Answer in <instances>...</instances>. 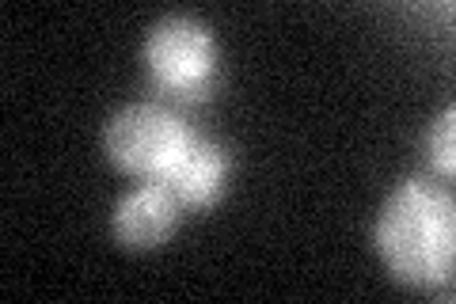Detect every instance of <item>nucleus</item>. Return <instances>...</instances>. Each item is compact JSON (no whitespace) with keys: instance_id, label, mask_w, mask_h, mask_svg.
Instances as JSON below:
<instances>
[{"instance_id":"6","label":"nucleus","mask_w":456,"mask_h":304,"mask_svg":"<svg viewBox=\"0 0 456 304\" xmlns=\"http://www.w3.org/2000/svg\"><path fill=\"white\" fill-rule=\"evenodd\" d=\"M430 152H434V164L445 171V176H452L456 168V156H452V107L441 114L437 126H434V137H430Z\"/></svg>"},{"instance_id":"1","label":"nucleus","mask_w":456,"mask_h":304,"mask_svg":"<svg viewBox=\"0 0 456 304\" xmlns=\"http://www.w3.org/2000/svg\"><path fill=\"white\" fill-rule=\"evenodd\" d=\"M452 198L430 183L411 179L384 201L377 248L384 263L411 285H441L452 274Z\"/></svg>"},{"instance_id":"3","label":"nucleus","mask_w":456,"mask_h":304,"mask_svg":"<svg viewBox=\"0 0 456 304\" xmlns=\"http://www.w3.org/2000/svg\"><path fill=\"white\" fill-rule=\"evenodd\" d=\"M145 57L152 77L179 95H194L213 77V38L202 23L187 16H171L156 23Z\"/></svg>"},{"instance_id":"2","label":"nucleus","mask_w":456,"mask_h":304,"mask_svg":"<svg viewBox=\"0 0 456 304\" xmlns=\"http://www.w3.org/2000/svg\"><path fill=\"white\" fill-rule=\"evenodd\" d=\"M191 137L194 134L171 111L156 103H134L110 119L107 152L118 168L145 176L149 183H160L167 168L179 160V152L191 144Z\"/></svg>"},{"instance_id":"5","label":"nucleus","mask_w":456,"mask_h":304,"mask_svg":"<svg viewBox=\"0 0 456 304\" xmlns=\"http://www.w3.org/2000/svg\"><path fill=\"white\" fill-rule=\"evenodd\" d=\"M224 176H228L224 152L202 137H191V144L179 152V160L167 168L160 183L179 198V206H209L224 191Z\"/></svg>"},{"instance_id":"4","label":"nucleus","mask_w":456,"mask_h":304,"mask_svg":"<svg viewBox=\"0 0 456 304\" xmlns=\"http://www.w3.org/2000/svg\"><path fill=\"white\" fill-rule=\"evenodd\" d=\"M179 198L164 183H145L130 191L114 210V236L126 248H156L160 240L175 233Z\"/></svg>"}]
</instances>
